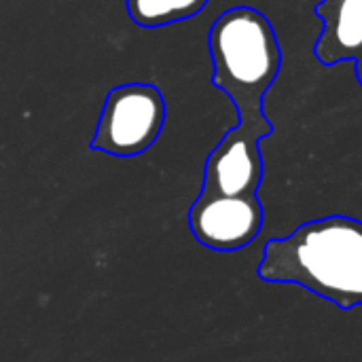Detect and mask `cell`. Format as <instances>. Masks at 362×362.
Returning <instances> with one entry per match:
<instances>
[{
	"mask_svg": "<svg viewBox=\"0 0 362 362\" xmlns=\"http://www.w3.org/2000/svg\"><path fill=\"white\" fill-rule=\"evenodd\" d=\"M208 0H127V15L140 28H161L204 11Z\"/></svg>",
	"mask_w": 362,
	"mask_h": 362,
	"instance_id": "cell-7",
	"label": "cell"
},
{
	"mask_svg": "<svg viewBox=\"0 0 362 362\" xmlns=\"http://www.w3.org/2000/svg\"><path fill=\"white\" fill-rule=\"evenodd\" d=\"M354 64H356V78H358V83H361L362 87V55H358V57L354 59Z\"/></svg>",
	"mask_w": 362,
	"mask_h": 362,
	"instance_id": "cell-8",
	"label": "cell"
},
{
	"mask_svg": "<svg viewBox=\"0 0 362 362\" xmlns=\"http://www.w3.org/2000/svg\"><path fill=\"white\" fill-rule=\"evenodd\" d=\"M214 66L212 83L238 110L235 129L265 140L274 125L265 115V95L282 68V49L272 21L255 6L223 11L208 34Z\"/></svg>",
	"mask_w": 362,
	"mask_h": 362,
	"instance_id": "cell-2",
	"label": "cell"
},
{
	"mask_svg": "<svg viewBox=\"0 0 362 362\" xmlns=\"http://www.w3.org/2000/svg\"><path fill=\"white\" fill-rule=\"evenodd\" d=\"M263 282L297 284L339 310L362 305V221L335 214L272 238L257 265Z\"/></svg>",
	"mask_w": 362,
	"mask_h": 362,
	"instance_id": "cell-1",
	"label": "cell"
},
{
	"mask_svg": "<svg viewBox=\"0 0 362 362\" xmlns=\"http://www.w3.org/2000/svg\"><path fill=\"white\" fill-rule=\"evenodd\" d=\"M265 221L257 193L216 195L199 193L189 210V229L195 240L216 252H233L250 246Z\"/></svg>",
	"mask_w": 362,
	"mask_h": 362,
	"instance_id": "cell-4",
	"label": "cell"
},
{
	"mask_svg": "<svg viewBox=\"0 0 362 362\" xmlns=\"http://www.w3.org/2000/svg\"><path fill=\"white\" fill-rule=\"evenodd\" d=\"M263 182L261 140L229 129L206 159L204 193L216 195H248L257 193Z\"/></svg>",
	"mask_w": 362,
	"mask_h": 362,
	"instance_id": "cell-5",
	"label": "cell"
},
{
	"mask_svg": "<svg viewBox=\"0 0 362 362\" xmlns=\"http://www.w3.org/2000/svg\"><path fill=\"white\" fill-rule=\"evenodd\" d=\"M163 123L165 100L155 85H119L106 95L91 148L115 157H136L157 142Z\"/></svg>",
	"mask_w": 362,
	"mask_h": 362,
	"instance_id": "cell-3",
	"label": "cell"
},
{
	"mask_svg": "<svg viewBox=\"0 0 362 362\" xmlns=\"http://www.w3.org/2000/svg\"><path fill=\"white\" fill-rule=\"evenodd\" d=\"M316 15L322 21L314 45L320 64L335 66L362 55V0H320Z\"/></svg>",
	"mask_w": 362,
	"mask_h": 362,
	"instance_id": "cell-6",
	"label": "cell"
}]
</instances>
